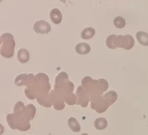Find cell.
<instances>
[{"label": "cell", "mask_w": 148, "mask_h": 135, "mask_svg": "<svg viewBox=\"0 0 148 135\" xmlns=\"http://www.w3.org/2000/svg\"><path fill=\"white\" fill-rule=\"evenodd\" d=\"M50 89L49 76L46 74L38 73L35 76L32 83L25 89V94L29 99L36 98L40 105L50 107L52 105L49 93Z\"/></svg>", "instance_id": "6da1fadb"}, {"label": "cell", "mask_w": 148, "mask_h": 135, "mask_svg": "<svg viewBox=\"0 0 148 135\" xmlns=\"http://www.w3.org/2000/svg\"><path fill=\"white\" fill-rule=\"evenodd\" d=\"M6 120L9 126L13 129L26 131L31 127L30 123L26 114V106L22 101H18L16 103L13 113L7 114Z\"/></svg>", "instance_id": "7a4b0ae2"}, {"label": "cell", "mask_w": 148, "mask_h": 135, "mask_svg": "<svg viewBox=\"0 0 148 135\" xmlns=\"http://www.w3.org/2000/svg\"><path fill=\"white\" fill-rule=\"evenodd\" d=\"M81 84V85L86 90L90 101L93 99L102 96L103 93L109 88V83L106 79H100L95 80L90 76L84 77Z\"/></svg>", "instance_id": "3957f363"}, {"label": "cell", "mask_w": 148, "mask_h": 135, "mask_svg": "<svg viewBox=\"0 0 148 135\" xmlns=\"http://www.w3.org/2000/svg\"><path fill=\"white\" fill-rule=\"evenodd\" d=\"M54 90L65 100L73 94L74 84L69 80V76L65 72H61L55 78Z\"/></svg>", "instance_id": "277c9868"}, {"label": "cell", "mask_w": 148, "mask_h": 135, "mask_svg": "<svg viewBox=\"0 0 148 135\" xmlns=\"http://www.w3.org/2000/svg\"><path fill=\"white\" fill-rule=\"evenodd\" d=\"M1 55L6 59L13 57L16 46L14 37L11 33H5L1 36Z\"/></svg>", "instance_id": "5b68a950"}, {"label": "cell", "mask_w": 148, "mask_h": 135, "mask_svg": "<svg viewBox=\"0 0 148 135\" xmlns=\"http://www.w3.org/2000/svg\"><path fill=\"white\" fill-rule=\"evenodd\" d=\"M134 45V39L131 35H116L115 48H123L125 50H131Z\"/></svg>", "instance_id": "8992f818"}, {"label": "cell", "mask_w": 148, "mask_h": 135, "mask_svg": "<svg viewBox=\"0 0 148 135\" xmlns=\"http://www.w3.org/2000/svg\"><path fill=\"white\" fill-rule=\"evenodd\" d=\"M90 106L92 110H95L98 113L104 112L109 107L103 96L92 99L90 101Z\"/></svg>", "instance_id": "52a82bcc"}, {"label": "cell", "mask_w": 148, "mask_h": 135, "mask_svg": "<svg viewBox=\"0 0 148 135\" xmlns=\"http://www.w3.org/2000/svg\"><path fill=\"white\" fill-rule=\"evenodd\" d=\"M50 97L51 102L53 105L55 110H62L65 108V101L64 98L55 90L50 91Z\"/></svg>", "instance_id": "ba28073f"}, {"label": "cell", "mask_w": 148, "mask_h": 135, "mask_svg": "<svg viewBox=\"0 0 148 135\" xmlns=\"http://www.w3.org/2000/svg\"><path fill=\"white\" fill-rule=\"evenodd\" d=\"M77 99H78L77 104L80 105L83 107H87L90 99L86 90L84 89L82 85H79L78 87H77Z\"/></svg>", "instance_id": "9c48e42d"}, {"label": "cell", "mask_w": 148, "mask_h": 135, "mask_svg": "<svg viewBox=\"0 0 148 135\" xmlns=\"http://www.w3.org/2000/svg\"><path fill=\"white\" fill-rule=\"evenodd\" d=\"M33 30L36 33L39 34H47L51 32L50 24L45 20H40L36 21L33 25Z\"/></svg>", "instance_id": "30bf717a"}, {"label": "cell", "mask_w": 148, "mask_h": 135, "mask_svg": "<svg viewBox=\"0 0 148 135\" xmlns=\"http://www.w3.org/2000/svg\"><path fill=\"white\" fill-rule=\"evenodd\" d=\"M35 76L33 74H21L18 75L14 80V84L17 86L26 85L27 87L32 83L33 80L34 79Z\"/></svg>", "instance_id": "8fae6325"}, {"label": "cell", "mask_w": 148, "mask_h": 135, "mask_svg": "<svg viewBox=\"0 0 148 135\" xmlns=\"http://www.w3.org/2000/svg\"><path fill=\"white\" fill-rule=\"evenodd\" d=\"M75 52L80 55L88 54L91 50V48L89 44L86 42L79 43L76 45L75 47Z\"/></svg>", "instance_id": "7c38bea8"}, {"label": "cell", "mask_w": 148, "mask_h": 135, "mask_svg": "<svg viewBox=\"0 0 148 135\" xmlns=\"http://www.w3.org/2000/svg\"><path fill=\"white\" fill-rule=\"evenodd\" d=\"M50 18L51 21L54 24H59L62 22L63 16L60 10L58 8H53L51 10L50 13Z\"/></svg>", "instance_id": "4fadbf2b"}, {"label": "cell", "mask_w": 148, "mask_h": 135, "mask_svg": "<svg viewBox=\"0 0 148 135\" xmlns=\"http://www.w3.org/2000/svg\"><path fill=\"white\" fill-rule=\"evenodd\" d=\"M29 53L28 50L25 48H21L18 51L17 59L21 63H25L29 61Z\"/></svg>", "instance_id": "5bb4252c"}, {"label": "cell", "mask_w": 148, "mask_h": 135, "mask_svg": "<svg viewBox=\"0 0 148 135\" xmlns=\"http://www.w3.org/2000/svg\"><path fill=\"white\" fill-rule=\"evenodd\" d=\"M103 97L106 100L107 104L109 105V106H110L117 100L118 95L116 92L114 91H110L106 92L105 94H103Z\"/></svg>", "instance_id": "9a60e30c"}, {"label": "cell", "mask_w": 148, "mask_h": 135, "mask_svg": "<svg viewBox=\"0 0 148 135\" xmlns=\"http://www.w3.org/2000/svg\"><path fill=\"white\" fill-rule=\"evenodd\" d=\"M136 37L139 44L142 45L143 46H148V33H147L145 32H143V31L138 32L136 34Z\"/></svg>", "instance_id": "2e32d148"}, {"label": "cell", "mask_w": 148, "mask_h": 135, "mask_svg": "<svg viewBox=\"0 0 148 135\" xmlns=\"http://www.w3.org/2000/svg\"><path fill=\"white\" fill-rule=\"evenodd\" d=\"M95 34V30L92 27H87L81 32V37L84 40H89L93 38Z\"/></svg>", "instance_id": "e0dca14e"}, {"label": "cell", "mask_w": 148, "mask_h": 135, "mask_svg": "<svg viewBox=\"0 0 148 135\" xmlns=\"http://www.w3.org/2000/svg\"><path fill=\"white\" fill-rule=\"evenodd\" d=\"M108 125L107 119L104 118H98L95 120L94 127L96 129L103 130L105 129Z\"/></svg>", "instance_id": "ac0fdd59"}, {"label": "cell", "mask_w": 148, "mask_h": 135, "mask_svg": "<svg viewBox=\"0 0 148 135\" xmlns=\"http://www.w3.org/2000/svg\"><path fill=\"white\" fill-rule=\"evenodd\" d=\"M68 125L73 132H79L81 130V126L77 120L73 117L70 118L68 120Z\"/></svg>", "instance_id": "d6986e66"}, {"label": "cell", "mask_w": 148, "mask_h": 135, "mask_svg": "<svg viewBox=\"0 0 148 135\" xmlns=\"http://www.w3.org/2000/svg\"><path fill=\"white\" fill-rule=\"evenodd\" d=\"M36 112V109L35 106L32 104H28L26 106V114H27V118L29 121L33 119L35 116Z\"/></svg>", "instance_id": "ffe728a7"}, {"label": "cell", "mask_w": 148, "mask_h": 135, "mask_svg": "<svg viewBox=\"0 0 148 135\" xmlns=\"http://www.w3.org/2000/svg\"><path fill=\"white\" fill-rule=\"evenodd\" d=\"M113 23L114 26L117 28H123L125 27V25H126V22H125L124 18L119 16L114 18Z\"/></svg>", "instance_id": "44dd1931"}, {"label": "cell", "mask_w": 148, "mask_h": 135, "mask_svg": "<svg viewBox=\"0 0 148 135\" xmlns=\"http://www.w3.org/2000/svg\"><path fill=\"white\" fill-rule=\"evenodd\" d=\"M81 135H88V134L87 133H83L82 134H81Z\"/></svg>", "instance_id": "7402d4cb"}]
</instances>
